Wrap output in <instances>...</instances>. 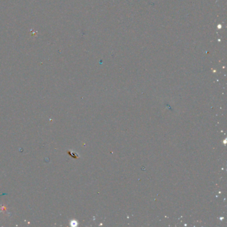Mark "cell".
Instances as JSON below:
<instances>
[{"mask_svg":"<svg viewBox=\"0 0 227 227\" xmlns=\"http://www.w3.org/2000/svg\"><path fill=\"white\" fill-rule=\"evenodd\" d=\"M77 224H78V222H77V220H71L70 221V225L71 226H76Z\"/></svg>","mask_w":227,"mask_h":227,"instance_id":"1","label":"cell"}]
</instances>
